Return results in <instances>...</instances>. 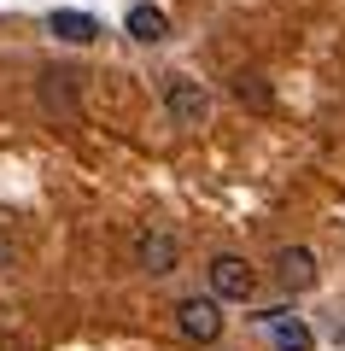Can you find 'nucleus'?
I'll use <instances>...</instances> for the list:
<instances>
[{
	"mask_svg": "<svg viewBox=\"0 0 345 351\" xmlns=\"http://www.w3.org/2000/svg\"><path fill=\"white\" fill-rule=\"evenodd\" d=\"M205 276H211V299H228V304H240V299H252L258 293V269H252L240 252H217V258L205 263Z\"/></svg>",
	"mask_w": 345,
	"mask_h": 351,
	"instance_id": "1",
	"label": "nucleus"
},
{
	"mask_svg": "<svg viewBox=\"0 0 345 351\" xmlns=\"http://www.w3.org/2000/svg\"><path fill=\"white\" fill-rule=\"evenodd\" d=\"M164 112H170V123H182V129L211 123V94H205V82L176 71L170 82H164Z\"/></svg>",
	"mask_w": 345,
	"mask_h": 351,
	"instance_id": "2",
	"label": "nucleus"
},
{
	"mask_svg": "<svg viewBox=\"0 0 345 351\" xmlns=\"http://www.w3.org/2000/svg\"><path fill=\"white\" fill-rule=\"evenodd\" d=\"M176 334L193 339V346H211V339L222 334V304L211 299V293H187V299L176 304Z\"/></svg>",
	"mask_w": 345,
	"mask_h": 351,
	"instance_id": "3",
	"label": "nucleus"
},
{
	"mask_svg": "<svg viewBox=\"0 0 345 351\" xmlns=\"http://www.w3.org/2000/svg\"><path fill=\"white\" fill-rule=\"evenodd\" d=\"M270 276H275L281 293H310L322 269H316V252H310V246H281L275 263H270Z\"/></svg>",
	"mask_w": 345,
	"mask_h": 351,
	"instance_id": "4",
	"label": "nucleus"
},
{
	"mask_svg": "<svg viewBox=\"0 0 345 351\" xmlns=\"http://www.w3.org/2000/svg\"><path fill=\"white\" fill-rule=\"evenodd\" d=\"M36 94H41V112L59 117V123H76V117H82V100H76V76L71 71H41Z\"/></svg>",
	"mask_w": 345,
	"mask_h": 351,
	"instance_id": "5",
	"label": "nucleus"
},
{
	"mask_svg": "<svg viewBox=\"0 0 345 351\" xmlns=\"http://www.w3.org/2000/svg\"><path fill=\"white\" fill-rule=\"evenodd\" d=\"M135 263L147 276H170L176 263H182V240H176L170 228H147V234L135 240Z\"/></svg>",
	"mask_w": 345,
	"mask_h": 351,
	"instance_id": "6",
	"label": "nucleus"
},
{
	"mask_svg": "<svg viewBox=\"0 0 345 351\" xmlns=\"http://www.w3.org/2000/svg\"><path fill=\"white\" fill-rule=\"evenodd\" d=\"M263 334H270L275 351H316V334H310V322H298L293 311H270L263 316Z\"/></svg>",
	"mask_w": 345,
	"mask_h": 351,
	"instance_id": "7",
	"label": "nucleus"
},
{
	"mask_svg": "<svg viewBox=\"0 0 345 351\" xmlns=\"http://www.w3.org/2000/svg\"><path fill=\"white\" fill-rule=\"evenodd\" d=\"M123 29L141 41V47H158L164 36H170V18H164V6H152V0H141V6H129Z\"/></svg>",
	"mask_w": 345,
	"mask_h": 351,
	"instance_id": "8",
	"label": "nucleus"
},
{
	"mask_svg": "<svg viewBox=\"0 0 345 351\" xmlns=\"http://www.w3.org/2000/svg\"><path fill=\"white\" fill-rule=\"evenodd\" d=\"M47 29H53L59 41H76V47H88V41L99 36V24H94L88 12H53V18H47Z\"/></svg>",
	"mask_w": 345,
	"mask_h": 351,
	"instance_id": "9",
	"label": "nucleus"
},
{
	"mask_svg": "<svg viewBox=\"0 0 345 351\" xmlns=\"http://www.w3.org/2000/svg\"><path fill=\"white\" fill-rule=\"evenodd\" d=\"M235 94H240V100L252 106V112H270V106H275V94H270V82H263L258 71H240V76H235Z\"/></svg>",
	"mask_w": 345,
	"mask_h": 351,
	"instance_id": "10",
	"label": "nucleus"
},
{
	"mask_svg": "<svg viewBox=\"0 0 345 351\" xmlns=\"http://www.w3.org/2000/svg\"><path fill=\"white\" fill-rule=\"evenodd\" d=\"M6 263H12V240L0 234V269H6Z\"/></svg>",
	"mask_w": 345,
	"mask_h": 351,
	"instance_id": "11",
	"label": "nucleus"
}]
</instances>
